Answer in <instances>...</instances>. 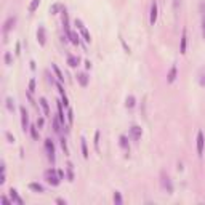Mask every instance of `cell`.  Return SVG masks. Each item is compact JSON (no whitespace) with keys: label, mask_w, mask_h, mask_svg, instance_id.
I'll return each instance as SVG.
<instances>
[{"label":"cell","mask_w":205,"mask_h":205,"mask_svg":"<svg viewBox=\"0 0 205 205\" xmlns=\"http://www.w3.org/2000/svg\"><path fill=\"white\" fill-rule=\"evenodd\" d=\"M45 180H47V183H48V184L58 186V184H59V181H61V178H59V175H58L56 170H55V168H50V170H47V172H45Z\"/></svg>","instance_id":"1"},{"label":"cell","mask_w":205,"mask_h":205,"mask_svg":"<svg viewBox=\"0 0 205 205\" xmlns=\"http://www.w3.org/2000/svg\"><path fill=\"white\" fill-rule=\"evenodd\" d=\"M45 149L48 152V159L51 162H55V144H53L51 140H45Z\"/></svg>","instance_id":"2"},{"label":"cell","mask_w":205,"mask_h":205,"mask_svg":"<svg viewBox=\"0 0 205 205\" xmlns=\"http://www.w3.org/2000/svg\"><path fill=\"white\" fill-rule=\"evenodd\" d=\"M204 144H205L204 133L199 132L197 133V154H199V157H202V154H204Z\"/></svg>","instance_id":"3"},{"label":"cell","mask_w":205,"mask_h":205,"mask_svg":"<svg viewBox=\"0 0 205 205\" xmlns=\"http://www.w3.org/2000/svg\"><path fill=\"white\" fill-rule=\"evenodd\" d=\"M21 124H23V130H29V116H27V111H26V108H21Z\"/></svg>","instance_id":"4"},{"label":"cell","mask_w":205,"mask_h":205,"mask_svg":"<svg viewBox=\"0 0 205 205\" xmlns=\"http://www.w3.org/2000/svg\"><path fill=\"white\" fill-rule=\"evenodd\" d=\"M141 135H143V130H141V127H138V125H133L132 128H130V136L133 138V141H140V140H141Z\"/></svg>","instance_id":"5"},{"label":"cell","mask_w":205,"mask_h":205,"mask_svg":"<svg viewBox=\"0 0 205 205\" xmlns=\"http://www.w3.org/2000/svg\"><path fill=\"white\" fill-rule=\"evenodd\" d=\"M157 13H159V8H157V2L154 0L152 5H151V15H149V23L151 24H156V21H157Z\"/></svg>","instance_id":"6"},{"label":"cell","mask_w":205,"mask_h":205,"mask_svg":"<svg viewBox=\"0 0 205 205\" xmlns=\"http://www.w3.org/2000/svg\"><path fill=\"white\" fill-rule=\"evenodd\" d=\"M37 42H39L42 47L47 43V34H45V27L43 26H39V29H37Z\"/></svg>","instance_id":"7"},{"label":"cell","mask_w":205,"mask_h":205,"mask_svg":"<svg viewBox=\"0 0 205 205\" xmlns=\"http://www.w3.org/2000/svg\"><path fill=\"white\" fill-rule=\"evenodd\" d=\"M15 24H16V16H10L8 19L3 23V32L7 34L10 31V29H13L15 27Z\"/></svg>","instance_id":"8"},{"label":"cell","mask_w":205,"mask_h":205,"mask_svg":"<svg viewBox=\"0 0 205 205\" xmlns=\"http://www.w3.org/2000/svg\"><path fill=\"white\" fill-rule=\"evenodd\" d=\"M186 45H188V37H186V29H183L181 40H180V53L181 55H184L186 53Z\"/></svg>","instance_id":"9"},{"label":"cell","mask_w":205,"mask_h":205,"mask_svg":"<svg viewBox=\"0 0 205 205\" xmlns=\"http://www.w3.org/2000/svg\"><path fill=\"white\" fill-rule=\"evenodd\" d=\"M176 74H178L176 66H172V67H170V71H168V75H167V82H168V83H173V82H175V79H176Z\"/></svg>","instance_id":"10"},{"label":"cell","mask_w":205,"mask_h":205,"mask_svg":"<svg viewBox=\"0 0 205 205\" xmlns=\"http://www.w3.org/2000/svg\"><path fill=\"white\" fill-rule=\"evenodd\" d=\"M162 186H164V189H167V192H173L172 181H170L168 176H165V175H162Z\"/></svg>","instance_id":"11"},{"label":"cell","mask_w":205,"mask_h":205,"mask_svg":"<svg viewBox=\"0 0 205 205\" xmlns=\"http://www.w3.org/2000/svg\"><path fill=\"white\" fill-rule=\"evenodd\" d=\"M10 196H11V200L16 202L18 205H23V204H24V202H23V199L18 196V191H16V189H10Z\"/></svg>","instance_id":"12"},{"label":"cell","mask_w":205,"mask_h":205,"mask_svg":"<svg viewBox=\"0 0 205 205\" xmlns=\"http://www.w3.org/2000/svg\"><path fill=\"white\" fill-rule=\"evenodd\" d=\"M29 189L34 191V192H39V194L45 192V188L42 184H39V183H31V184H29Z\"/></svg>","instance_id":"13"},{"label":"cell","mask_w":205,"mask_h":205,"mask_svg":"<svg viewBox=\"0 0 205 205\" xmlns=\"http://www.w3.org/2000/svg\"><path fill=\"white\" fill-rule=\"evenodd\" d=\"M119 144H120V148H122V149H125V151H128V149H130L128 138H127V136H124V135H122V136L119 138Z\"/></svg>","instance_id":"14"},{"label":"cell","mask_w":205,"mask_h":205,"mask_svg":"<svg viewBox=\"0 0 205 205\" xmlns=\"http://www.w3.org/2000/svg\"><path fill=\"white\" fill-rule=\"evenodd\" d=\"M77 80H79V83H80L82 87H87V85H88V77H87V74H79V75H77Z\"/></svg>","instance_id":"15"},{"label":"cell","mask_w":205,"mask_h":205,"mask_svg":"<svg viewBox=\"0 0 205 205\" xmlns=\"http://www.w3.org/2000/svg\"><path fill=\"white\" fill-rule=\"evenodd\" d=\"M40 106H42V109H43L45 116H50V106H48V103H47L45 98H40Z\"/></svg>","instance_id":"16"},{"label":"cell","mask_w":205,"mask_h":205,"mask_svg":"<svg viewBox=\"0 0 205 205\" xmlns=\"http://www.w3.org/2000/svg\"><path fill=\"white\" fill-rule=\"evenodd\" d=\"M67 64L71 66V67H77V66H79V58H77V56H72V55H71V56H67Z\"/></svg>","instance_id":"17"},{"label":"cell","mask_w":205,"mask_h":205,"mask_svg":"<svg viewBox=\"0 0 205 205\" xmlns=\"http://www.w3.org/2000/svg\"><path fill=\"white\" fill-rule=\"evenodd\" d=\"M51 69H53V71H55V74H56V77H58V80H59L61 83H63V82H64V77H63V74H61L59 67H58L56 64H51Z\"/></svg>","instance_id":"18"},{"label":"cell","mask_w":205,"mask_h":205,"mask_svg":"<svg viewBox=\"0 0 205 205\" xmlns=\"http://www.w3.org/2000/svg\"><path fill=\"white\" fill-rule=\"evenodd\" d=\"M66 35L71 39V42H72L74 45H79V42H80V40H79V35H77L75 32H69V34H66Z\"/></svg>","instance_id":"19"},{"label":"cell","mask_w":205,"mask_h":205,"mask_svg":"<svg viewBox=\"0 0 205 205\" xmlns=\"http://www.w3.org/2000/svg\"><path fill=\"white\" fill-rule=\"evenodd\" d=\"M82 143H80V144H82V154H83V157H85V159H88V149H87V141H85V138H82Z\"/></svg>","instance_id":"20"},{"label":"cell","mask_w":205,"mask_h":205,"mask_svg":"<svg viewBox=\"0 0 205 205\" xmlns=\"http://www.w3.org/2000/svg\"><path fill=\"white\" fill-rule=\"evenodd\" d=\"M29 132H31V136H32V140H39V132H37V127L31 125V127H29Z\"/></svg>","instance_id":"21"},{"label":"cell","mask_w":205,"mask_h":205,"mask_svg":"<svg viewBox=\"0 0 205 205\" xmlns=\"http://www.w3.org/2000/svg\"><path fill=\"white\" fill-rule=\"evenodd\" d=\"M39 5H40V0H32V2H31V5H29V11H31V13L35 11V10L39 8Z\"/></svg>","instance_id":"22"},{"label":"cell","mask_w":205,"mask_h":205,"mask_svg":"<svg viewBox=\"0 0 205 205\" xmlns=\"http://www.w3.org/2000/svg\"><path fill=\"white\" fill-rule=\"evenodd\" d=\"M61 122H59V119H55V120H53V130H55V132L56 133H61Z\"/></svg>","instance_id":"23"},{"label":"cell","mask_w":205,"mask_h":205,"mask_svg":"<svg viewBox=\"0 0 205 205\" xmlns=\"http://www.w3.org/2000/svg\"><path fill=\"white\" fill-rule=\"evenodd\" d=\"M80 32H82V35H83V39H85V42H87V43H90V42H91V37H90V32H88V31H87V29H82V31H80Z\"/></svg>","instance_id":"24"},{"label":"cell","mask_w":205,"mask_h":205,"mask_svg":"<svg viewBox=\"0 0 205 205\" xmlns=\"http://www.w3.org/2000/svg\"><path fill=\"white\" fill-rule=\"evenodd\" d=\"M135 103H136V99H135V96H132V95H130V96L127 98V103H125V104H127V108H130V109H132L133 106H135Z\"/></svg>","instance_id":"25"},{"label":"cell","mask_w":205,"mask_h":205,"mask_svg":"<svg viewBox=\"0 0 205 205\" xmlns=\"http://www.w3.org/2000/svg\"><path fill=\"white\" fill-rule=\"evenodd\" d=\"M114 202H116V205H122V196L120 192H114Z\"/></svg>","instance_id":"26"},{"label":"cell","mask_w":205,"mask_h":205,"mask_svg":"<svg viewBox=\"0 0 205 205\" xmlns=\"http://www.w3.org/2000/svg\"><path fill=\"white\" fill-rule=\"evenodd\" d=\"M59 8H61V5H59V3L51 5V7H50V13H51V15H56V13L59 11Z\"/></svg>","instance_id":"27"},{"label":"cell","mask_w":205,"mask_h":205,"mask_svg":"<svg viewBox=\"0 0 205 205\" xmlns=\"http://www.w3.org/2000/svg\"><path fill=\"white\" fill-rule=\"evenodd\" d=\"M95 149L99 151V132L95 133Z\"/></svg>","instance_id":"28"},{"label":"cell","mask_w":205,"mask_h":205,"mask_svg":"<svg viewBox=\"0 0 205 205\" xmlns=\"http://www.w3.org/2000/svg\"><path fill=\"white\" fill-rule=\"evenodd\" d=\"M7 108H8V111H15V103L11 98H7Z\"/></svg>","instance_id":"29"},{"label":"cell","mask_w":205,"mask_h":205,"mask_svg":"<svg viewBox=\"0 0 205 205\" xmlns=\"http://www.w3.org/2000/svg\"><path fill=\"white\" fill-rule=\"evenodd\" d=\"M34 91H35V80L31 79L29 80V93H34Z\"/></svg>","instance_id":"30"},{"label":"cell","mask_w":205,"mask_h":205,"mask_svg":"<svg viewBox=\"0 0 205 205\" xmlns=\"http://www.w3.org/2000/svg\"><path fill=\"white\" fill-rule=\"evenodd\" d=\"M61 148H63L64 154H69V149H67V144H66V140H64V138H61Z\"/></svg>","instance_id":"31"},{"label":"cell","mask_w":205,"mask_h":205,"mask_svg":"<svg viewBox=\"0 0 205 205\" xmlns=\"http://www.w3.org/2000/svg\"><path fill=\"white\" fill-rule=\"evenodd\" d=\"M67 120H69V124H72V122H74V114H72V109H69V111H67Z\"/></svg>","instance_id":"32"},{"label":"cell","mask_w":205,"mask_h":205,"mask_svg":"<svg viewBox=\"0 0 205 205\" xmlns=\"http://www.w3.org/2000/svg\"><path fill=\"white\" fill-rule=\"evenodd\" d=\"M5 63H7V64H11V55H10V53H5Z\"/></svg>","instance_id":"33"},{"label":"cell","mask_w":205,"mask_h":205,"mask_svg":"<svg viewBox=\"0 0 205 205\" xmlns=\"http://www.w3.org/2000/svg\"><path fill=\"white\" fill-rule=\"evenodd\" d=\"M56 88H58V91L61 93V96H63V95H64V88H63V85H61V82H59V83H56Z\"/></svg>","instance_id":"34"},{"label":"cell","mask_w":205,"mask_h":205,"mask_svg":"<svg viewBox=\"0 0 205 205\" xmlns=\"http://www.w3.org/2000/svg\"><path fill=\"white\" fill-rule=\"evenodd\" d=\"M199 83L202 85V87H205V72L200 74V79H199Z\"/></svg>","instance_id":"35"},{"label":"cell","mask_w":205,"mask_h":205,"mask_svg":"<svg viewBox=\"0 0 205 205\" xmlns=\"http://www.w3.org/2000/svg\"><path fill=\"white\" fill-rule=\"evenodd\" d=\"M75 26H77V27H79V29H80V31H82V29L85 27V26H83V23H82L80 19H75Z\"/></svg>","instance_id":"36"},{"label":"cell","mask_w":205,"mask_h":205,"mask_svg":"<svg viewBox=\"0 0 205 205\" xmlns=\"http://www.w3.org/2000/svg\"><path fill=\"white\" fill-rule=\"evenodd\" d=\"M202 35H204V39H205V18L202 19Z\"/></svg>","instance_id":"37"},{"label":"cell","mask_w":205,"mask_h":205,"mask_svg":"<svg viewBox=\"0 0 205 205\" xmlns=\"http://www.w3.org/2000/svg\"><path fill=\"white\" fill-rule=\"evenodd\" d=\"M61 101L64 103V106H66V108L69 106V101H67V98H66V95H63V99H61Z\"/></svg>","instance_id":"38"},{"label":"cell","mask_w":205,"mask_h":205,"mask_svg":"<svg viewBox=\"0 0 205 205\" xmlns=\"http://www.w3.org/2000/svg\"><path fill=\"white\" fill-rule=\"evenodd\" d=\"M200 10H202V15H204V18H205V2L200 3Z\"/></svg>","instance_id":"39"},{"label":"cell","mask_w":205,"mask_h":205,"mask_svg":"<svg viewBox=\"0 0 205 205\" xmlns=\"http://www.w3.org/2000/svg\"><path fill=\"white\" fill-rule=\"evenodd\" d=\"M2 204H5V205H10V200L7 199V197H2Z\"/></svg>","instance_id":"40"},{"label":"cell","mask_w":205,"mask_h":205,"mask_svg":"<svg viewBox=\"0 0 205 205\" xmlns=\"http://www.w3.org/2000/svg\"><path fill=\"white\" fill-rule=\"evenodd\" d=\"M7 138L10 140V143H13V141H15V138L11 136V133H7Z\"/></svg>","instance_id":"41"},{"label":"cell","mask_w":205,"mask_h":205,"mask_svg":"<svg viewBox=\"0 0 205 205\" xmlns=\"http://www.w3.org/2000/svg\"><path fill=\"white\" fill-rule=\"evenodd\" d=\"M56 204H61V205H66V200H63V199H56Z\"/></svg>","instance_id":"42"},{"label":"cell","mask_w":205,"mask_h":205,"mask_svg":"<svg viewBox=\"0 0 205 205\" xmlns=\"http://www.w3.org/2000/svg\"><path fill=\"white\" fill-rule=\"evenodd\" d=\"M58 175H59V178H61V180L64 178V172H63V170H58Z\"/></svg>","instance_id":"43"},{"label":"cell","mask_w":205,"mask_h":205,"mask_svg":"<svg viewBox=\"0 0 205 205\" xmlns=\"http://www.w3.org/2000/svg\"><path fill=\"white\" fill-rule=\"evenodd\" d=\"M5 183V173H2V176H0V184H3Z\"/></svg>","instance_id":"44"},{"label":"cell","mask_w":205,"mask_h":205,"mask_svg":"<svg viewBox=\"0 0 205 205\" xmlns=\"http://www.w3.org/2000/svg\"><path fill=\"white\" fill-rule=\"evenodd\" d=\"M37 125H39V127H43V119H39V120H37Z\"/></svg>","instance_id":"45"},{"label":"cell","mask_w":205,"mask_h":205,"mask_svg":"<svg viewBox=\"0 0 205 205\" xmlns=\"http://www.w3.org/2000/svg\"><path fill=\"white\" fill-rule=\"evenodd\" d=\"M85 66H87V69H90L91 67V63H90V61H85Z\"/></svg>","instance_id":"46"}]
</instances>
